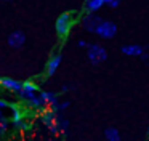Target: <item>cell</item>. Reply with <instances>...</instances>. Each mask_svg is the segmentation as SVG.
Here are the masks:
<instances>
[{"label":"cell","instance_id":"cell-11","mask_svg":"<svg viewBox=\"0 0 149 141\" xmlns=\"http://www.w3.org/2000/svg\"><path fill=\"white\" fill-rule=\"evenodd\" d=\"M120 51L123 54H127V56H139L143 53V47H139L136 43H130V45H123L120 48Z\"/></svg>","mask_w":149,"mask_h":141},{"label":"cell","instance_id":"cell-2","mask_svg":"<svg viewBox=\"0 0 149 141\" xmlns=\"http://www.w3.org/2000/svg\"><path fill=\"white\" fill-rule=\"evenodd\" d=\"M72 26H74V18H72L71 13H63V15L58 16V19H56V34L59 35V37H66V35L71 32Z\"/></svg>","mask_w":149,"mask_h":141},{"label":"cell","instance_id":"cell-5","mask_svg":"<svg viewBox=\"0 0 149 141\" xmlns=\"http://www.w3.org/2000/svg\"><path fill=\"white\" fill-rule=\"evenodd\" d=\"M8 107L11 109V122H13V125L16 128H29L26 124H24V112L21 111V107L18 104H8Z\"/></svg>","mask_w":149,"mask_h":141},{"label":"cell","instance_id":"cell-4","mask_svg":"<svg viewBox=\"0 0 149 141\" xmlns=\"http://www.w3.org/2000/svg\"><path fill=\"white\" fill-rule=\"evenodd\" d=\"M95 34L100 35L101 38L109 40V38H112L114 35L117 34V26L114 24L112 21H104V19H101V22L96 26V29H95Z\"/></svg>","mask_w":149,"mask_h":141},{"label":"cell","instance_id":"cell-1","mask_svg":"<svg viewBox=\"0 0 149 141\" xmlns=\"http://www.w3.org/2000/svg\"><path fill=\"white\" fill-rule=\"evenodd\" d=\"M42 120L53 133H56V131H59V130H66V127H68V120H66V119H61L58 115V112H55L53 109L43 111Z\"/></svg>","mask_w":149,"mask_h":141},{"label":"cell","instance_id":"cell-13","mask_svg":"<svg viewBox=\"0 0 149 141\" xmlns=\"http://www.w3.org/2000/svg\"><path fill=\"white\" fill-rule=\"evenodd\" d=\"M104 136H106L107 141H122L119 130H117V128H114V127L106 128V130H104Z\"/></svg>","mask_w":149,"mask_h":141},{"label":"cell","instance_id":"cell-21","mask_svg":"<svg viewBox=\"0 0 149 141\" xmlns=\"http://www.w3.org/2000/svg\"><path fill=\"white\" fill-rule=\"evenodd\" d=\"M79 47H80V48H85V47H88V43H87V42H85V40H79Z\"/></svg>","mask_w":149,"mask_h":141},{"label":"cell","instance_id":"cell-3","mask_svg":"<svg viewBox=\"0 0 149 141\" xmlns=\"http://www.w3.org/2000/svg\"><path fill=\"white\" fill-rule=\"evenodd\" d=\"M87 48H88L87 56H88V59H90L91 64H101L103 61H106L107 51H106V48H104V47L93 43V45H88Z\"/></svg>","mask_w":149,"mask_h":141},{"label":"cell","instance_id":"cell-17","mask_svg":"<svg viewBox=\"0 0 149 141\" xmlns=\"http://www.w3.org/2000/svg\"><path fill=\"white\" fill-rule=\"evenodd\" d=\"M139 56H141V59H143V61H144V63L149 66V45L143 47V53L139 54Z\"/></svg>","mask_w":149,"mask_h":141},{"label":"cell","instance_id":"cell-9","mask_svg":"<svg viewBox=\"0 0 149 141\" xmlns=\"http://www.w3.org/2000/svg\"><path fill=\"white\" fill-rule=\"evenodd\" d=\"M39 98L42 99V103H43L45 107L53 109L56 104H58V96H56L55 93H52V91H40L39 93Z\"/></svg>","mask_w":149,"mask_h":141},{"label":"cell","instance_id":"cell-12","mask_svg":"<svg viewBox=\"0 0 149 141\" xmlns=\"http://www.w3.org/2000/svg\"><path fill=\"white\" fill-rule=\"evenodd\" d=\"M104 5H106V0H85V10H87V13H96Z\"/></svg>","mask_w":149,"mask_h":141},{"label":"cell","instance_id":"cell-20","mask_svg":"<svg viewBox=\"0 0 149 141\" xmlns=\"http://www.w3.org/2000/svg\"><path fill=\"white\" fill-rule=\"evenodd\" d=\"M8 104H10L8 101H5V99H0V109H7Z\"/></svg>","mask_w":149,"mask_h":141},{"label":"cell","instance_id":"cell-15","mask_svg":"<svg viewBox=\"0 0 149 141\" xmlns=\"http://www.w3.org/2000/svg\"><path fill=\"white\" fill-rule=\"evenodd\" d=\"M21 90H26V91H39V87H37L36 82H32V80H26V82H23V85H21Z\"/></svg>","mask_w":149,"mask_h":141},{"label":"cell","instance_id":"cell-19","mask_svg":"<svg viewBox=\"0 0 149 141\" xmlns=\"http://www.w3.org/2000/svg\"><path fill=\"white\" fill-rule=\"evenodd\" d=\"M106 5L111 6V8H117L120 5V0H106Z\"/></svg>","mask_w":149,"mask_h":141},{"label":"cell","instance_id":"cell-7","mask_svg":"<svg viewBox=\"0 0 149 141\" xmlns=\"http://www.w3.org/2000/svg\"><path fill=\"white\" fill-rule=\"evenodd\" d=\"M21 85H23V82H19L16 79H11V77H2L0 79V87H3L5 90H8L11 93H18L21 90Z\"/></svg>","mask_w":149,"mask_h":141},{"label":"cell","instance_id":"cell-18","mask_svg":"<svg viewBox=\"0 0 149 141\" xmlns=\"http://www.w3.org/2000/svg\"><path fill=\"white\" fill-rule=\"evenodd\" d=\"M68 107H69V103H68V101H64V103H58V104H56L55 107H53V111L59 114V112H63L64 109H68Z\"/></svg>","mask_w":149,"mask_h":141},{"label":"cell","instance_id":"cell-16","mask_svg":"<svg viewBox=\"0 0 149 141\" xmlns=\"http://www.w3.org/2000/svg\"><path fill=\"white\" fill-rule=\"evenodd\" d=\"M8 131V120L5 119V115H0V136H5Z\"/></svg>","mask_w":149,"mask_h":141},{"label":"cell","instance_id":"cell-8","mask_svg":"<svg viewBox=\"0 0 149 141\" xmlns=\"http://www.w3.org/2000/svg\"><path fill=\"white\" fill-rule=\"evenodd\" d=\"M24 42H26V35H24L21 31H15V32H11V34L8 35V45H10L11 48L23 47Z\"/></svg>","mask_w":149,"mask_h":141},{"label":"cell","instance_id":"cell-22","mask_svg":"<svg viewBox=\"0 0 149 141\" xmlns=\"http://www.w3.org/2000/svg\"><path fill=\"white\" fill-rule=\"evenodd\" d=\"M2 114H3V112H2V109H0V115H2Z\"/></svg>","mask_w":149,"mask_h":141},{"label":"cell","instance_id":"cell-10","mask_svg":"<svg viewBox=\"0 0 149 141\" xmlns=\"http://www.w3.org/2000/svg\"><path fill=\"white\" fill-rule=\"evenodd\" d=\"M59 64H61V54H53L52 58H50V61L47 63V75H53V74L56 72V69L59 67Z\"/></svg>","mask_w":149,"mask_h":141},{"label":"cell","instance_id":"cell-23","mask_svg":"<svg viewBox=\"0 0 149 141\" xmlns=\"http://www.w3.org/2000/svg\"><path fill=\"white\" fill-rule=\"evenodd\" d=\"M148 136H149V127H148Z\"/></svg>","mask_w":149,"mask_h":141},{"label":"cell","instance_id":"cell-14","mask_svg":"<svg viewBox=\"0 0 149 141\" xmlns=\"http://www.w3.org/2000/svg\"><path fill=\"white\" fill-rule=\"evenodd\" d=\"M26 104L29 106V107H32V109H37V111H42V109L45 107L43 103H42V99L39 98V95H36V96H32L31 99H27Z\"/></svg>","mask_w":149,"mask_h":141},{"label":"cell","instance_id":"cell-6","mask_svg":"<svg viewBox=\"0 0 149 141\" xmlns=\"http://www.w3.org/2000/svg\"><path fill=\"white\" fill-rule=\"evenodd\" d=\"M101 22V18L98 15H95V13H87V15L82 18V26H84L85 31L88 32H95V29H96V26Z\"/></svg>","mask_w":149,"mask_h":141}]
</instances>
